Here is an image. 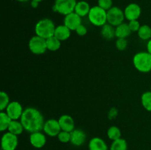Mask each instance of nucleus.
Segmentation results:
<instances>
[{"instance_id":"nucleus-1","label":"nucleus","mask_w":151,"mask_h":150,"mask_svg":"<svg viewBox=\"0 0 151 150\" xmlns=\"http://www.w3.org/2000/svg\"><path fill=\"white\" fill-rule=\"evenodd\" d=\"M20 121L22 122L24 130L32 133L42 131L45 121L40 110L30 107L24 110Z\"/></svg>"},{"instance_id":"nucleus-2","label":"nucleus","mask_w":151,"mask_h":150,"mask_svg":"<svg viewBox=\"0 0 151 150\" xmlns=\"http://www.w3.org/2000/svg\"><path fill=\"white\" fill-rule=\"evenodd\" d=\"M133 64L135 69L141 73L151 71V54L147 51L137 52L133 57Z\"/></svg>"},{"instance_id":"nucleus-3","label":"nucleus","mask_w":151,"mask_h":150,"mask_svg":"<svg viewBox=\"0 0 151 150\" xmlns=\"http://www.w3.org/2000/svg\"><path fill=\"white\" fill-rule=\"evenodd\" d=\"M54 22L50 19H42L38 21L35 26V35L44 39L53 36L55 29Z\"/></svg>"},{"instance_id":"nucleus-4","label":"nucleus","mask_w":151,"mask_h":150,"mask_svg":"<svg viewBox=\"0 0 151 150\" xmlns=\"http://www.w3.org/2000/svg\"><path fill=\"white\" fill-rule=\"evenodd\" d=\"M90 23L96 26H103L107 24V11L98 5L91 7L88 15Z\"/></svg>"},{"instance_id":"nucleus-5","label":"nucleus","mask_w":151,"mask_h":150,"mask_svg":"<svg viewBox=\"0 0 151 150\" xmlns=\"http://www.w3.org/2000/svg\"><path fill=\"white\" fill-rule=\"evenodd\" d=\"M76 0H55L53 10L63 16H66L75 11Z\"/></svg>"},{"instance_id":"nucleus-6","label":"nucleus","mask_w":151,"mask_h":150,"mask_svg":"<svg viewBox=\"0 0 151 150\" xmlns=\"http://www.w3.org/2000/svg\"><path fill=\"white\" fill-rule=\"evenodd\" d=\"M28 47L32 54L37 55L44 54L47 50L46 39L36 35H34L29 39Z\"/></svg>"},{"instance_id":"nucleus-7","label":"nucleus","mask_w":151,"mask_h":150,"mask_svg":"<svg viewBox=\"0 0 151 150\" xmlns=\"http://www.w3.org/2000/svg\"><path fill=\"white\" fill-rule=\"evenodd\" d=\"M125 19L124 11L119 7L113 6L107 11V23L114 27L123 23Z\"/></svg>"},{"instance_id":"nucleus-8","label":"nucleus","mask_w":151,"mask_h":150,"mask_svg":"<svg viewBox=\"0 0 151 150\" xmlns=\"http://www.w3.org/2000/svg\"><path fill=\"white\" fill-rule=\"evenodd\" d=\"M19 144L17 135L10 132H6L1 137V146L2 150H16Z\"/></svg>"},{"instance_id":"nucleus-9","label":"nucleus","mask_w":151,"mask_h":150,"mask_svg":"<svg viewBox=\"0 0 151 150\" xmlns=\"http://www.w3.org/2000/svg\"><path fill=\"white\" fill-rule=\"evenodd\" d=\"M4 111L12 120H20L24 110L22 105L19 101H10Z\"/></svg>"},{"instance_id":"nucleus-10","label":"nucleus","mask_w":151,"mask_h":150,"mask_svg":"<svg viewBox=\"0 0 151 150\" xmlns=\"http://www.w3.org/2000/svg\"><path fill=\"white\" fill-rule=\"evenodd\" d=\"M43 131H44L46 135H49L50 137L58 136V135L61 131V128H60V124H59L58 120L51 119L45 121Z\"/></svg>"},{"instance_id":"nucleus-11","label":"nucleus","mask_w":151,"mask_h":150,"mask_svg":"<svg viewBox=\"0 0 151 150\" xmlns=\"http://www.w3.org/2000/svg\"><path fill=\"white\" fill-rule=\"evenodd\" d=\"M125 19L128 21L138 20L142 14L141 7L136 3H131L125 7L124 10Z\"/></svg>"},{"instance_id":"nucleus-12","label":"nucleus","mask_w":151,"mask_h":150,"mask_svg":"<svg viewBox=\"0 0 151 150\" xmlns=\"http://www.w3.org/2000/svg\"><path fill=\"white\" fill-rule=\"evenodd\" d=\"M63 24L67 26L71 31H75L80 25L82 24V18L73 12L65 16Z\"/></svg>"},{"instance_id":"nucleus-13","label":"nucleus","mask_w":151,"mask_h":150,"mask_svg":"<svg viewBox=\"0 0 151 150\" xmlns=\"http://www.w3.org/2000/svg\"><path fill=\"white\" fill-rule=\"evenodd\" d=\"M29 142L31 145L36 149H41L45 146L47 143V138L45 135L41 131L30 133L29 135Z\"/></svg>"},{"instance_id":"nucleus-14","label":"nucleus","mask_w":151,"mask_h":150,"mask_svg":"<svg viewBox=\"0 0 151 150\" xmlns=\"http://www.w3.org/2000/svg\"><path fill=\"white\" fill-rule=\"evenodd\" d=\"M71 133L70 143L75 146H81L86 142V134L81 129H75Z\"/></svg>"},{"instance_id":"nucleus-15","label":"nucleus","mask_w":151,"mask_h":150,"mask_svg":"<svg viewBox=\"0 0 151 150\" xmlns=\"http://www.w3.org/2000/svg\"><path fill=\"white\" fill-rule=\"evenodd\" d=\"M58 120L61 130L71 132L75 129V121H74L73 118L69 115H62Z\"/></svg>"},{"instance_id":"nucleus-16","label":"nucleus","mask_w":151,"mask_h":150,"mask_svg":"<svg viewBox=\"0 0 151 150\" xmlns=\"http://www.w3.org/2000/svg\"><path fill=\"white\" fill-rule=\"evenodd\" d=\"M54 36L60 41H65L71 36V30L64 24L59 25L55 27Z\"/></svg>"},{"instance_id":"nucleus-17","label":"nucleus","mask_w":151,"mask_h":150,"mask_svg":"<svg viewBox=\"0 0 151 150\" xmlns=\"http://www.w3.org/2000/svg\"><path fill=\"white\" fill-rule=\"evenodd\" d=\"M90 10H91V7H90L89 4L85 0H81V1L77 2L74 12L77 13L78 16H81V18H83L88 16Z\"/></svg>"},{"instance_id":"nucleus-18","label":"nucleus","mask_w":151,"mask_h":150,"mask_svg":"<svg viewBox=\"0 0 151 150\" xmlns=\"http://www.w3.org/2000/svg\"><path fill=\"white\" fill-rule=\"evenodd\" d=\"M89 150H108V146L105 141L99 137H94L88 143Z\"/></svg>"},{"instance_id":"nucleus-19","label":"nucleus","mask_w":151,"mask_h":150,"mask_svg":"<svg viewBox=\"0 0 151 150\" xmlns=\"http://www.w3.org/2000/svg\"><path fill=\"white\" fill-rule=\"evenodd\" d=\"M131 30L130 29L128 24L122 23L115 27V35L117 38H126L130 36L131 34Z\"/></svg>"},{"instance_id":"nucleus-20","label":"nucleus","mask_w":151,"mask_h":150,"mask_svg":"<svg viewBox=\"0 0 151 150\" xmlns=\"http://www.w3.org/2000/svg\"><path fill=\"white\" fill-rule=\"evenodd\" d=\"M101 27L100 33H101V35L103 38L108 40V41H110L112 38L116 37V35H115V27L114 26L107 23Z\"/></svg>"},{"instance_id":"nucleus-21","label":"nucleus","mask_w":151,"mask_h":150,"mask_svg":"<svg viewBox=\"0 0 151 150\" xmlns=\"http://www.w3.org/2000/svg\"><path fill=\"white\" fill-rule=\"evenodd\" d=\"M24 129V128L20 120H12L10 125H9L7 131L18 136L23 132Z\"/></svg>"},{"instance_id":"nucleus-22","label":"nucleus","mask_w":151,"mask_h":150,"mask_svg":"<svg viewBox=\"0 0 151 150\" xmlns=\"http://www.w3.org/2000/svg\"><path fill=\"white\" fill-rule=\"evenodd\" d=\"M46 43H47V50L51 51H57L60 48V46H61V41L54 35L46 39Z\"/></svg>"},{"instance_id":"nucleus-23","label":"nucleus","mask_w":151,"mask_h":150,"mask_svg":"<svg viewBox=\"0 0 151 150\" xmlns=\"http://www.w3.org/2000/svg\"><path fill=\"white\" fill-rule=\"evenodd\" d=\"M137 33L139 38L143 41H149L151 39V27L149 25H141Z\"/></svg>"},{"instance_id":"nucleus-24","label":"nucleus","mask_w":151,"mask_h":150,"mask_svg":"<svg viewBox=\"0 0 151 150\" xmlns=\"http://www.w3.org/2000/svg\"><path fill=\"white\" fill-rule=\"evenodd\" d=\"M12 119L8 116L5 111H1L0 113V131L4 132L7 130Z\"/></svg>"},{"instance_id":"nucleus-25","label":"nucleus","mask_w":151,"mask_h":150,"mask_svg":"<svg viewBox=\"0 0 151 150\" xmlns=\"http://www.w3.org/2000/svg\"><path fill=\"white\" fill-rule=\"evenodd\" d=\"M141 102L142 107L147 111L151 112V91L143 93L141 96Z\"/></svg>"},{"instance_id":"nucleus-26","label":"nucleus","mask_w":151,"mask_h":150,"mask_svg":"<svg viewBox=\"0 0 151 150\" xmlns=\"http://www.w3.org/2000/svg\"><path fill=\"white\" fill-rule=\"evenodd\" d=\"M121 135L122 133L120 129L116 126H110L107 131L108 138L113 141L121 138Z\"/></svg>"},{"instance_id":"nucleus-27","label":"nucleus","mask_w":151,"mask_h":150,"mask_svg":"<svg viewBox=\"0 0 151 150\" xmlns=\"http://www.w3.org/2000/svg\"><path fill=\"white\" fill-rule=\"evenodd\" d=\"M110 150H128L127 141L122 138L114 141L110 146Z\"/></svg>"},{"instance_id":"nucleus-28","label":"nucleus","mask_w":151,"mask_h":150,"mask_svg":"<svg viewBox=\"0 0 151 150\" xmlns=\"http://www.w3.org/2000/svg\"><path fill=\"white\" fill-rule=\"evenodd\" d=\"M10 102V97L8 94L4 91H1L0 92V110L4 111Z\"/></svg>"},{"instance_id":"nucleus-29","label":"nucleus","mask_w":151,"mask_h":150,"mask_svg":"<svg viewBox=\"0 0 151 150\" xmlns=\"http://www.w3.org/2000/svg\"><path fill=\"white\" fill-rule=\"evenodd\" d=\"M58 139L59 140V141H60L61 143H66L70 142L71 139V133L69 132H66V131H63L61 130L60 132V133L58 135Z\"/></svg>"},{"instance_id":"nucleus-30","label":"nucleus","mask_w":151,"mask_h":150,"mask_svg":"<svg viewBox=\"0 0 151 150\" xmlns=\"http://www.w3.org/2000/svg\"><path fill=\"white\" fill-rule=\"evenodd\" d=\"M97 5L103 10L108 11L109 9L113 7V0H98Z\"/></svg>"},{"instance_id":"nucleus-31","label":"nucleus","mask_w":151,"mask_h":150,"mask_svg":"<svg viewBox=\"0 0 151 150\" xmlns=\"http://www.w3.org/2000/svg\"><path fill=\"white\" fill-rule=\"evenodd\" d=\"M116 48L119 51H124L128 46V41L126 38H117L115 43Z\"/></svg>"},{"instance_id":"nucleus-32","label":"nucleus","mask_w":151,"mask_h":150,"mask_svg":"<svg viewBox=\"0 0 151 150\" xmlns=\"http://www.w3.org/2000/svg\"><path fill=\"white\" fill-rule=\"evenodd\" d=\"M128 26H129L130 29L131 30V32H138V30L139 29L140 25L139 22L138 20H133V21H130L128 22Z\"/></svg>"},{"instance_id":"nucleus-33","label":"nucleus","mask_w":151,"mask_h":150,"mask_svg":"<svg viewBox=\"0 0 151 150\" xmlns=\"http://www.w3.org/2000/svg\"><path fill=\"white\" fill-rule=\"evenodd\" d=\"M75 32H76V33L78 34L79 36H84V35H86L87 34L88 30H87V28L85 25L81 24L78 28H77Z\"/></svg>"},{"instance_id":"nucleus-34","label":"nucleus","mask_w":151,"mask_h":150,"mask_svg":"<svg viewBox=\"0 0 151 150\" xmlns=\"http://www.w3.org/2000/svg\"><path fill=\"white\" fill-rule=\"evenodd\" d=\"M118 115V110L116 108V107H111L110 109L109 112V114H108V117L110 120H113Z\"/></svg>"},{"instance_id":"nucleus-35","label":"nucleus","mask_w":151,"mask_h":150,"mask_svg":"<svg viewBox=\"0 0 151 150\" xmlns=\"http://www.w3.org/2000/svg\"><path fill=\"white\" fill-rule=\"evenodd\" d=\"M147 51L151 54V39L147 41Z\"/></svg>"},{"instance_id":"nucleus-36","label":"nucleus","mask_w":151,"mask_h":150,"mask_svg":"<svg viewBox=\"0 0 151 150\" xmlns=\"http://www.w3.org/2000/svg\"><path fill=\"white\" fill-rule=\"evenodd\" d=\"M31 1H32V0H31ZM38 4H39V2H38V1H31V6H32L33 8H36V7L38 6Z\"/></svg>"},{"instance_id":"nucleus-37","label":"nucleus","mask_w":151,"mask_h":150,"mask_svg":"<svg viewBox=\"0 0 151 150\" xmlns=\"http://www.w3.org/2000/svg\"><path fill=\"white\" fill-rule=\"evenodd\" d=\"M16 1H20V2H25V1H29V0H16Z\"/></svg>"},{"instance_id":"nucleus-38","label":"nucleus","mask_w":151,"mask_h":150,"mask_svg":"<svg viewBox=\"0 0 151 150\" xmlns=\"http://www.w3.org/2000/svg\"><path fill=\"white\" fill-rule=\"evenodd\" d=\"M32 1H38V2H41V1H44V0H32Z\"/></svg>"},{"instance_id":"nucleus-39","label":"nucleus","mask_w":151,"mask_h":150,"mask_svg":"<svg viewBox=\"0 0 151 150\" xmlns=\"http://www.w3.org/2000/svg\"><path fill=\"white\" fill-rule=\"evenodd\" d=\"M150 91H151V87H150Z\"/></svg>"},{"instance_id":"nucleus-40","label":"nucleus","mask_w":151,"mask_h":150,"mask_svg":"<svg viewBox=\"0 0 151 150\" xmlns=\"http://www.w3.org/2000/svg\"><path fill=\"white\" fill-rule=\"evenodd\" d=\"M85 1H86V0H85Z\"/></svg>"}]
</instances>
